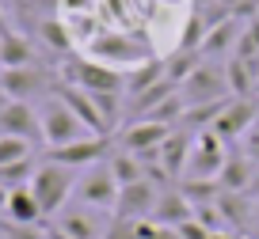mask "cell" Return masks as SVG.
Returning a JSON list of instances; mask_svg holds the SVG:
<instances>
[{
	"instance_id": "6da1fadb",
	"label": "cell",
	"mask_w": 259,
	"mask_h": 239,
	"mask_svg": "<svg viewBox=\"0 0 259 239\" xmlns=\"http://www.w3.org/2000/svg\"><path fill=\"white\" fill-rule=\"evenodd\" d=\"M88 53L92 61H103L111 69L118 65H130V69H138V65L153 61V42L141 38V34H130V31H99L96 38L88 42Z\"/></svg>"
},
{
	"instance_id": "7a4b0ae2",
	"label": "cell",
	"mask_w": 259,
	"mask_h": 239,
	"mask_svg": "<svg viewBox=\"0 0 259 239\" xmlns=\"http://www.w3.org/2000/svg\"><path fill=\"white\" fill-rule=\"evenodd\" d=\"M73 190H76V171L42 159L38 171H34V178H31V194H34V201H38L42 216H57L65 205H69Z\"/></svg>"
},
{
	"instance_id": "3957f363",
	"label": "cell",
	"mask_w": 259,
	"mask_h": 239,
	"mask_svg": "<svg viewBox=\"0 0 259 239\" xmlns=\"http://www.w3.org/2000/svg\"><path fill=\"white\" fill-rule=\"evenodd\" d=\"M38 118H42V144H46V148H61V144H73V141H80V137H96V133H88V126L57 95H50L46 103H42Z\"/></svg>"
},
{
	"instance_id": "277c9868",
	"label": "cell",
	"mask_w": 259,
	"mask_h": 239,
	"mask_svg": "<svg viewBox=\"0 0 259 239\" xmlns=\"http://www.w3.org/2000/svg\"><path fill=\"white\" fill-rule=\"evenodd\" d=\"M118 178L111 175V167L103 163H92V167H84V175L76 178V205H88V209H99V213H114V201H118Z\"/></svg>"
},
{
	"instance_id": "5b68a950",
	"label": "cell",
	"mask_w": 259,
	"mask_h": 239,
	"mask_svg": "<svg viewBox=\"0 0 259 239\" xmlns=\"http://www.w3.org/2000/svg\"><path fill=\"white\" fill-rule=\"evenodd\" d=\"M171 133H176V126H168V122L141 118V122H130V126L118 133V144L126 152H134L141 163H160V144L168 141Z\"/></svg>"
},
{
	"instance_id": "8992f818",
	"label": "cell",
	"mask_w": 259,
	"mask_h": 239,
	"mask_svg": "<svg viewBox=\"0 0 259 239\" xmlns=\"http://www.w3.org/2000/svg\"><path fill=\"white\" fill-rule=\"evenodd\" d=\"M179 95H183L187 106H202V103H218V99H233L229 91V76L225 65H198L191 76L179 84Z\"/></svg>"
},
{
	"instance_id": "52a82bcc",
	"label": "cell",
	"mask_w": 259,
	"mask_h": 239,
	"mask_svg": "<svg viewBox=\"0 0 259 239\" xmlns=\"http://www.w3.org/2000/svg\"><path fill=\"white\" fill-rule=\"evenodd\" d=\"M229 152H233V144H225L213 129L194 133L191 159H187V175H183V178H218V171L225 167Z\"/></svg>"
},
{
	"instance_id": "ba28073f",
	"label": "cell",
	"mask_w": 259,
	"mask_h": 239,
	"mask_svg": "<svg viewBox=\"0 0 259 239\" xmlns=\"http://www.w3.org/2000/svg\"><path fill=\"white\" fill-rule=\"evenodd\" d=\"M107 152H111V137H80V141L61 144V148H46L42 159L80 171V167H92V163H103Z\"/></svg>"
},
{
	"instance_id": "9c48e42d",
	"label": "cell",
	"mask_w": 259,
	"mask_h": 239,
	"mask_svg": "<svg viewBox=\"0 0 259 239\" xmlns=\"http://www.w3.org/2000/svg\"><path fill=\"white\" fill-rule=\"evenodd\" d=\"M50 95H57L69 110L76 114V118L88 126V133H96V137H111V126L103 122V114H99V106H96V99L88 95L84 88H76V84H69V80H57L54 88H50Z\"/></svg>"
},
{
	"instance_id": "30bf717a",
	"label": "cell",
	"mask_w": 259,
	"mask_h": 239,
	"mask_svg": "<svg viewBox=\"0 0 259 239\" xmlns=\"http://www.w3.org/2000/svg\"><path fill=\"white\" fill-rule=\"evenodd\" d=\"M255 122H259V99H229L225 110H221V118L213 122L210 129L225 144H240L244 133H248Z\"/></svg>"
},
{
	"instance_id": "8fae6325",
	"label": "cell",
	"mask_w": 259,
	"mask_h": 239,
	"mask_svg": "<svg viewBox=\"0 0 259 239\" xmlns=\"http://www.w3.org/2000/svg\"><path fill=\"white\" fill-rule=\"evenodd\" d=\"M156 198H160V186L141 178V183H130L118 190V201H114V213L111 216H122V220H149L156 209Z\"/></svg>"
},
{
	"instance_id": "7c38bea8",
	"label": "cell",
	"mask_w": 259,
	"mask_h": 239,
	"mask_svg": "<svg viewBox=\"0 0 259 239\" xmlns=\"http://www.w3.org/2000/svg\"><path fill=\"white\" fill-rule=\"evenodd\" d=\"M0 137H23V141L38 144L42 141V118L31 103H19L12 99L4 110H0Z\"/></svg>"
},
{
	"instance_id": "4fadbf2b",
	"label": "cell",
	"mask_w": 259,
	"mask_h": 239,
	"mask_svg": "<svg viewBox=\"0 0 259 239\" xmlns=\"http://www.w3.org/2000/svg\"><path fill=\"white\" fill-rule=\"evenodd\" d=\"M0 88L8 91V99L19 103H31V99L46 95V72L38 65H27V69H0Z\"/></svg>"
},
{
	"instance_id": "5bb4252c",
	"label": "cell",
	"mask_w": 259,
	"mask_h": 239,
	"mask_svg": "<svg viewBox=\"0 0 259 239\" xmlns=\"http://www.w3.org/2000/svg\"><path fill=\"white\" fill-rule=\"evenodd\" d=\"M107 213H99V209H88V205H65L61 213H57V228L61 231H69L73 239H103V231H107V224L111 220H103Z\"/></svg>"
},
{
	"instance_id": "9a60e30c",
	"label": "cell",
	"mask_w": 259,
	"mask_h": 239,
	"mask_svg": "<svg viewBox=\"0 0 259 239\" xmlns=\"http://www.w3.org/2000/svg\"><path fill=\"white\" fill-rule=\"evenodd\" d=\"M191 144H194V133H187V129L176 126V133L168 137V141L160 144V167L164 175L176 183V178L187 175V159H191Z\"/></svg>"
},
{
	"instance_id": "2e32d148",
	"label": "cell",
	"mask_w": 259,
	"mask_h": 239,
	"mask_svg": "<svg viewBox=\"0 0 259 239\" xmlns=\"http://www.w3.org/2000/svg\"><path fill=\"white\" fill-rule=\"evenodd\" d=\"M194 216V205L183 198V190L179 186H168V190H160V198H156V209L149 220L153 224H164V228H179V224H187Z\"/></svg>"
},
{
	"instance_id": "e0dca14e",
	"label": "cell",
	"mask_w": 259,
	"mask_h": 239,
	"mask_svg": "<svg viewBox=\"0 0 259 239\" xmlns=\"http://www.w3.org/2000/svg\"><path fill=\"white\" fill-rule=\"evenodd\" d=\"M251 178H255V163H251L240 148H233V152H229V159H225V167L218 171V186H221V190H229V194H248Z\"/></svg>"
},
{
	"instance_id": "ac0fdd59",
	"label": "cell",
	"mask_w": 259,
	"mask_h": 239,
	"mask_svg": "<svg viewBox=\"0 0 259 239\" xmlns=\"http://www.w3.org/2000/svg\"><path fill=\"white\" fill-rule=\"evenodd\" d=\"M27 65H34L31 38L8 27V31L0 34V69H27Z\"/></svg>"
},
{
	"instance_id": "d6986e66",
	"label": "cell",
	"mask_w": 259,
	"mask_h": 239,
	"mask_svg": "<svg viewBox=\"0 0 259 239\" xmlns=\"http://www.w3.org/2000/svg\"><path fill=\"white\" fill-rule=\"evenodd\" d=\"M4 220L8 224H42L46 216H42V209H38V201H34V194H31V186H19V190H12L8 194V205H4Z\"/></svg>"
},
{
	"instance_id": "ffe728a7",
	"label": "cell",
	"mask_w": 259,
	"mask_h": 239,
	"mask_svg": "<svg viewBox=\"0 0 259 239\" xmlns=\"http://www.w3.org/2000/svg\"><path fill=\"white\" fill-rule=\"evenodd\" d=\"M34 34H38V42H46L54 53H73L76 49V42H73V34H69V23L65 19H57V16H42L38 23H34Z\"/></svg>"
},
{
	"instance_id": "44dd1931",
	"label": "cell",
	"mask_w": 259,
	"mask_h": 239,
	"mask_svg": "<svg viewBox=\"0 0 259 239\" xmlns=\"http://www.w3.org/2000/svg\"><path fill=\"white\" fill-rule=\"evenodd\" d=\"M240 31H244V27L236 23L233 16H225V19H218V23H210V34H206V42H202V53L221 57V53H229V49H236V38H240Z\"/></svg>"
},
{
	"instance_id": "7402d4cb",
	"label": "cell",
	"mask_w": 259,
	"mask_h": 239,
	"mask_svg": "<svg viewBox=\"0 0 259 239\" xmlns=\"http://www.w3.org/2000/svg\"><path fill=\"white\" fill-rule=\"evenodd\" d=\"M176 91H179V84H176V80H168V76H164V80H156L153 88H145L141 95H134V99H130V118H134V122H138V118H145L149 110H156V106H160L164 99H171Z\"/></svg>"
},
{
	"instance_id": "603a6c76",
	"label": "cell",
	"mask_w": 259,
	"mask_h": 239,
	"mask_svg": "<svg viewBox=\"0 0 259 239\" xmlns=\"http://www.w3.org/2000/svg\"><path fill=\"white\" fill-rule=\"evenodd\" d=\"M107 167H111V175L118 178V186H130V183H141V178H145V163L126 148L111 152V156H107Z\"/></svg>"
},
{
	"instance_id": "cb8c5ba5",
	"label": "cell",
	"mask_w": 259,
	"mask_h": 239,
	"mask_svg": "<svg viewBox=\"0 0 259 239\" xmlns=\"http://www.w3.org/2000/svg\"><path fill=\"white\" fill-rule=\"evenodd\" d=\"M218 209H221V216H225L229 228H240V224L251 220V201H248V194H229V190H221V194H218Z\"/></svg>"
},
{
	"instance_id": "d4e9b609",
	"label": "cell",
	"mask_w": 259,
	"mask_h": 239,
	"mask_svg": "<svg viewBox=\"0 0 259 239\" xmlns=\"http://www.w3.org/2000/svg\"><path fill=\"white\" fill-rule=\"evenodd\" d=\"M156 80H164V57H153V61H145V65H138V69L126 76V95L134 99V95H141L145 88H153Z\"/></svg>"
},
{
	"instance_id": "484cf974",
	"label": "cell",
	"mask_w": 259,
	"mask_h": 239,
	"mask_svg": "<svg viewBox=\"0 0 259 239\" xmlns=\"http://www.w3.org/2000/svg\"><path fill=\"white\" fill-rule=\"evenodd\" d=\"M179 190H183V198L191 205H206V201H218L221 186H218V178H179Z\"/></svg>"
},
{
	"instance_id": "4316f807",
	"label": "cell",
	"mask_w": 259,
	"mask_h": 239,
	"mask_svg": "<svg viewBox=\"0 0 259 239\" xmlns=\"http://www.w3.org/2000/svg\"><path fill=\"white\" fill-rule=\"evenodd\" d=\"M198 65H202V53H187V49H176L171 57H164V76L176 80V84H183V80L191 76Z\"/></svg>"
},
{
	"instance_id": "83f0119b",
	"label": "cell",
	"mask_w": 259,
	"mask_h": 239,
	"mask_svg": "<svg viewBox=\"0 0 259 239\" xmlns=\"http://www.w3.org/2000/svg\"><path fill=\"white\" fill-rule=\"evenodd\" d=\"M34 171H38V163L31 159H19V163H8V167H0V186L4 190H19V186H31Z\"/></svg>"
},
{
	"instance_id": "f1b7e54d",
	"label": "cell",
	"mask_w": 259,
	"mask_h": 239,
	"mask_svg": "<svg viewBox=\"0 0 259 239\" xmlns=\"http://www.w3.org/2000/svg\"><path fill=\"white\" fill-rule=\"evenodd\" d=\"M31 156H34L31 141H23V137H0V167L19 163V159H31Z\"/></svg>"
},
{
	"instance_id": "f546056e",
	"label": "cell",
	"mask_w": 259,
	"mask_h": 239,
	"mask_svg": "<svg viewBox=\"0 0 259 239\" xmlns=\"http://www.w3.org/2000/svg\"><path fill=\"white\" fill-rule=\"evenodd\" d=\"M103 239H141V220H122V216H111Z\"/></svg>"
},
{
	"instance_id": "4dcf8cb0",
	"label": "cell",
	"mask_w": 259,
	"mask_h": 239,
	"mask_svg": "<svg viewBox=\"0 0 259 239\" xmlns=\"http://www.w3.org/2000/svg\"><path fill=\"white\" fill-rule=\"evenodd\" d=\"M240 152H244V156H248L251 163L259 167V122L248 129V133H244V141H240Z\"/></svg>"
},
{
	"instance_id": "1f68e13d",
	"label": "cell",
	"mask_w": 259,
	"mask_h": 239,
	"mask_svg": "<svg viewBox=\"0 0 259 239\" xmlns=\"http://www.w3.org/2000/svg\"><path fill=\"white\" fill-rule=\"evenodd\" d=\"M141 239H179V231L164 228V224H153V220H141Z\"/></svg>"
},
{
	"instance_id": "d6a6232c",
	"label": "cell",
	"mask_w": 259,
	"mask_h": 239,
	"mask_svg": "<svg viewBox=\"0 0 259 239\" xmlns=\"http://www.w3.org/2000/svg\"><path fill=\"white\" fill-rule=\"evenodd\" d=\"M176 231H179V239H210V228H202V224L194 220V216H191L187 224H179Z\"/></svg>"
},
{
	"instance_id": "836d02e7",
	"label": "cell",
	"mask_w": 259,
	"mask_h": 239,
	"mask_svg": "<svg viewBox=\"0 0 259 239\" xmlns=\"http://www.w3.org/2000/svg\"><path fill=\"white\" fill-rule=\"evenodd\" d=\"M46 239H73L69 231H61L57 224H46Z\"/></svg>"
},
{
	"instance_id": "e575fe53",
	"label": "cell",
	"mask_w": 259,
	"mask_h": 239,
	"mask_svg": "<svg viewBox=\"0 0 259 239\" xmlns=\"http://www.w3.org/2000/svg\"><path fill=\"white\" fill-rule=\"evenodd\" d=\"M248 198H259V167H255V178H251V186H248Z\"/></svg>"
},
{
	"instance_id": "d590c367",
	"label": "cell",
	"mask_w": 259,
	"mask_h": 239,
	"mask_svg": "<svg viewBox=\"0 0 259 239\" xmlns=\"http://www.w3.org/2000/svg\"><path fill=\"white\" fill-rule=\"evenodd\" d=\"M251 220L259 224V198H251Z\"/></svg>"
},
{
	"instance_id": "8d00e7d4",
	"label": "cell",
	"mask_w": 259,
	"mask_h": 239,
	"mask_svg": "<svg viewBox=\"0 0 259 239\" xmlns=\"http://www.w3.org/2000/svg\"><path fill=\"white\" fill-rule=\"evenodd\" d=\"M8 194H12V190H4V186H0V213H4V205H8Z\"/></svg>"
},
{
	"instance_id": "74e56055",
	"label": "cell",
	"mask_w": 259,
	"mask_h": 239,
	"mask_svg": "<svg viewBox=\"0 0 259 239\" xmlns=\"http://www.w3.org/2000/svg\"><path fill=\"white\" fill-rule=\"evenodd\" d=\"M8 103H12V99H8V91L0 88V110H4V106H8Z\"/></svg>"
},
{
	"instance_id": "f35d334b",
	"label": "cell",
	"mask_w": 259,
	"mask_h": 239,
	"mask_svg": "<svg viewBox=\"0 0 259 239\" xmlns=\"http://www.w3.org/2000/svg\"><path fill=\"white\" fill-rule=\"evenodd\" d=\"M8 31V16H4V8H0V34Z\"/></svg>"
},
{
	"instance_id": "ab89813d",
	"label": "cell",
	"mask_w": 259,
	"mask_h": 239,
	"mask_svg": "<svg viewBox=\"0 0 259 239\" xmlns=\"http://www.w3.org/2000/svg\"><path fill=\"white\" fill-rule=\"evenodd\" d=\"M194 4H198V8H202V4H213V0H194Z\"/></svg>"
},
{
	"instance_id": "60d3db41",
	"label": "cell",
	"mask_w": 259,
	"mask_h": 239,
	"mask_svg": "<svg viewBox=\"0 0 259 239\" xmlns=\"http://www.w3.org/2000/svg\"><path fill=\"white\" fill-rule=\"evenodd\" d=\"M255 99H259V76H255Z\"/></svg>"
},
{
	"instance_id": "b9f144b4",
	"label": "cell",
	"mask_w": 259,
	"mask_h": 239,
	"mask_svg": "<svg viewBox=\"0 0 259 239\" xmlns=\"http://www.w3.org/2000/svg\"><path fill=\"white\" fill-rule=\"evenodd\" d=\"M251 239H259V228H255V235H251Z\"/></svg>"
},
{
	"instance_id": "7bdbcfd3",
	"label": "cell",
	"mask_w": 259,
	"mask_h": 239,
	"mask_svg": "<svg viewBox=\"0 0 259 239\" xmlns=\"http://www.w3.org/2000/svg\"><path fill=\"white\" fill-rule=\"evenodd\" d=\"M27 4H31V0H27Z\"/></svg>"
}]
</instances>
